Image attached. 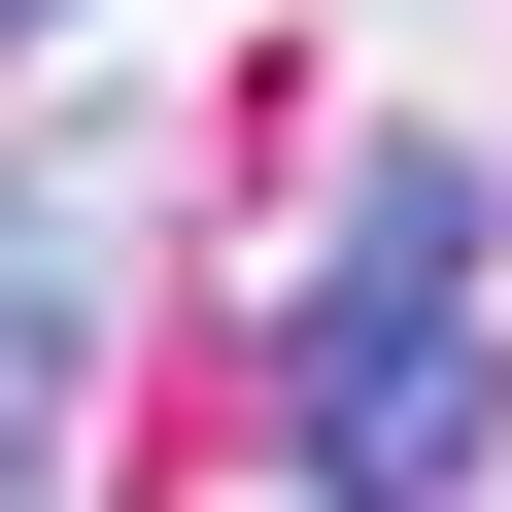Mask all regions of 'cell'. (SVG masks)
I'll use <instances>...</instances> for the list:
<instances>
[{"instance_id":"cell-1","label":"cell","mask_w":512,"mask_h":512,"mask_svg":"<svg viewBox=\"0 0 512 512\" xmlns=\"http://www.w3.org/2000/svg\"><path fill=\"white\" fill-rule=\"evenodd\" d=\"M274 478H308V512H444V478H512V342H478V137H376V171H342V274L274 308Z\"/></svg>"},{"instance_id":"cell-2","label":"cell","mask_w":512,"mask_h":512,"mask_svg":"<svg viewBox=\"0 0 512 512\" xmlns=\"http://www.w3.org/2000/svg\"><path fill=\"white\" fill-rule=\"evenodd\" d=\"M103 444V205H0V512H69Z\"/></svg>"},{"instance_id":"cell-3","label":"cell","mask_w":512,"mask_h":512,"mask_svg":"<svg viewBox=\"0 0 512 512\" xmlns=\"http://www.w3.org/2000/svg\"><path fill=\"white\" fill-rule=\"evenodd\" d=\"M35 35H103V0H0V69H35Z\"/></svg>"}]
</instances>
